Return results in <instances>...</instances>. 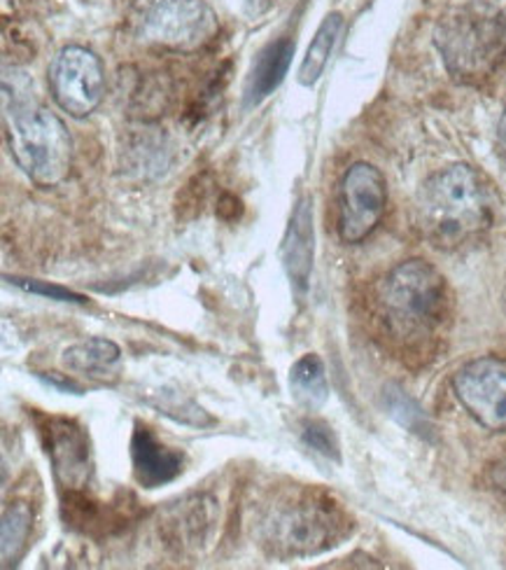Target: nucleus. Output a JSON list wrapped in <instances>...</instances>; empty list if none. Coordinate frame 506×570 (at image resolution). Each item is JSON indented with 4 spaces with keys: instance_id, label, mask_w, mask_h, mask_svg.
<instances>
[{
    "instance_id": "1",
    "label": "nucleus",
    "mask_w": 506,
    "mask_h": 570,
    "mask_svg": "<svg viewBox=\"0 0 506 570\" xmlns=\"http://www.w3.org/2000/svg\"><path fill=\"white\" fill-rule=\"evenodd\" d=\"M6 140L19 169L42 187L63 183L72 166V138L61 117L42 106L17 70L3 78Z\"/></svg>"
},
{
    "instance_id": "2",
    "label": "nucleus",
    "mask_w": 506,
    "mask_h": 570,
    "mask_svg": "<svg viewBox=\"0 0 506 570\" xmlns=\"http://www.w3.org/2000/svg\"><path fill=\"white\" fill-rule=\"evenodd\" d=\"M450 314L441 272L425 259H406L383 276L376 288V316L383 332L404 351L425 348Z\"/></svg>"
},
{
    "instance_id": "3",
    "label": "nucleus",
    "mask_w": 506,
    "mask_h": 570,
    "mask_svg": "<svg viewBox=\"0 0 506 570\" xmlns=\"http://www.w3.org/2000/svg\"><path fill=\"white\" fill-rule=\"evenodd\" d=\"M495 193L469 164H450L429 176L418 195V223L439 248H460L480 239L495 220Z\"/></svg>"
},
{
    "instance_id": "4",
    "label": "nucleus",
    "mask_w": 506,
    "mask_h": 570,
    "mask_svg": "<svg viewBox=\"0 0 506 570\" xmlns=\"http://www.w3.org/2000/svg\"><path fill=\"white\" fill-rule=\"evenodd\" d=\"M353 521L331 495L318 489L289 491L259 519V542L271 557L301 559L331 550Z\"/></svg>"
},
{
    "instance_id": "5",
    "label": "nucleus",
    "mask_w": 506,
    "mask_h": 570,
    "mask_svg": "<svg viewBox=\"0 0 506 570\" xmlns=\"http://www.w3.org/2000/svg\"><path fill=\"white\" fill-rule=\"evenodd\" d=\"M448 73L460 82L490 78L506 47V31L497 14L486 10H457L444 17L434 33Z\"/></svg>"
},
{
    "instance_id": "6",
    "label": "nucleus",
    "mask_w": 506,
    "mask_h": 570,
    "mask_svg": "<svg viewBox=\"0 0 506 570\" xmlns=\"http://www.w3.org/2000/svg\"><path fill=\"white\" fill-rule=\"evenodd\" d=\"M217 31L220 17L206 0H152L140 19V38L173 52H197Z\"/></svg>"
},
{
    "instance_id": "7",
    "label": "nucleus",
    "mask_w": 506,
    "mask_h": 570,
    "mask_svg": "<svg viewBox=\"0 0 506 570\" xmlns=\"http://www.w3.org/2000/svg\"><path fill=\"white\" fill-rule=\"evenodd\" d=\"M388 208V183L374 164L357 161L339 187V239L361 244L380 225Z\"/></svg>"
},
{
    "instance_id": "8",
    "label": "nucleus",
    "mask_w": 506,
    "mask_h": 570,
    "mask_svg": "<svg viewBox=\"0 0 506 570\" xmlns=\"http://www.w3.org/2000/svg\"><path fill=\"white\" fill-rule=\"evenodd\" d=\"M50 87L59 108L80 120V117L91 115L103 101V63L87 47H63L50 68Z\"/></svg>"
},
{
    "instance_id": "9",
    "label": "nucleus",
    "mask_w": 506,
    "mask_h": 570,
    "mask_svg": "<svg viewBox=\"0 0 506 570\" xmlns=\"http://www.w3.org/2000/svg\"><path fill=\"white\" fill-rule=\"evenodd\" d=\"M455 397L490 433H506V361L495 355L469 361L453 376Z\"/></svg>"
},
{
    "instance_id": "10",
    "label": "nucleus",
    "mask_w": 506,
    "mask_h": 570,
    "mask_svg": "<svg viewBox=\"0 0 506 570\" xmlns=\"http://www.w3.org/2000/svg\"><path fill=\"white\" fill-rule=\"evenodd\" d=\"M47 454H50L54 478L66 493H80L89 487L93 474L91 444L85 428L63 416L44 419Z\"/></svg>"
},
{
    "instance_id": "11",
    "label": "nucleus",
    "mask_w": 506,
    "mask_h": 570,
    "mask_svg": "<svg viewBox=\"0 0 506 570\" xmlns=\"http://www.w3.org/2000/svg\"><path fill=\"white\" fill-rule=\"evenodd\" d=\"M131 463L136 482L145 489H159L182 474L185 456L166 446L148 425L138 423L131 438Z\"/></svg>"
},
{
    "instance_id": "12",
    "label": "nucleus",
    "mask_w": 506,
    "mask_h": 570,
    "mask_svg": "<svg viewBox=\"0 0 506 570\" xmlns=\"http://www.w3.org/2000/svg\"><path fill=\"white\" fill-rule=\"evenodd\" d=\"M63 365L70 374L93 384H115L122 365V351L106 337H91L63 351Z\"/></svg>"
},
{
    "instance_id": "13",
    "label": "nucleus",
    "mask_w": 506,
    "mask_h": 570,
    "mask_svg": "<svg viewBox=\"0 0 506 570\" xmlns=\"http://www.w3.org/2000/svg\"><path fill=\"white\" fill-rule=\"evenodd\" d=\"M282 259L287 276L292 281L297 293H306L312 269V216L308 199L299 202L292 220H289V229L282 244Z\"/></svg>"
},
{
    "instance_id": "14",
    "label": "nucleus",
    "mask_w": 506,
    "mask_h": 570,
    "mask_svg": "<svg viewBox=\"0 0 506 570\" xmlns=\"http://www.w3.org/2000/svg\"><path fill=\"white\" fill-rule=\"evenodd\" d=\"M289 391L299 407L316 412L329 397V384L320 355L306 353L289 370Z\"/></svg>"
},
{
    "instance_id": "15",
    "label": "nucleus",
    "mask_w": 506,
    "mask_h": 570,
    "mask_svg": "<svg viewBox=\"0 0 506 570\" xmlns=\"http://www.w3.org/2000/svg\"><path fill=\"white\" fill-rule=\"evenodd\" d=\"M295 55V45L287 38L271 42L267 50H264L252 68V78L248 85V99L250 104H259L261 99H267L269 94L282 82L289 61H292Z\"/></svg>"
},
{
    "instance_id": "16",
    "label": "nucleus",
    "mask_w": 506,
    "mask_h": 570,
    "mask_svg": "<svg viewBox=\"0 0 506 570\" xmlns=\"http://www.w3.org/2000/svg\"><path fill=\"white\" fill-rule=\"evenodd\" d=\"M341 31H344V14L341 12L327 14L325 21L320 23V29L316 31V38L310 40L299 68V82L304 87H312L323 78L325 68L334 55V47L339 42Z\"/></svg>"
},
{
    "instance_id": "17",
    "label": "nucleus",
    "mask_w": 506,
    "mask_h": 570,
    "mask_svg": "<svg viewBox=\"0 0 506 570\" xmlns=\"http://www.w3.org/2000/svg\"><path fill=\"white\" fill-rule=\"evenodd\" d=\"M33 529V510L27 503H10L3 512V527H0V548H3V566H17L27 554L29 538Z\"/></svg>"
},
{
    "instance_id": "18",
    "label": "nucleus",
    "mask_w": 506,
    "mask_h": 570,
    "mask_svg": "<svg viewBox=\"0 0 506 570\" xmlns=\"http://www.w3.org/2000/svg\"><path fill=\"white\" fill-rule=\"evenodd\" d=\"M383 402H385V410H388V414L399 425H404L406 431H411L414 435H418L423 440H431L434 425H431L429 416L425 414V410L411 395H406V391H401L399 386H388L383 393Z\"/></svg>"
},
{
    "instance_id": "19",
    "label": "nucleus",
    "mask_w": 506,
    "mask_h": 570,
    "mask_svg": "<svg viewBox=\"0 0 506 570\" xmlns=\"http://www.w3.org/2000/svg\"><path fill=\"white\" fill-rule=\"evenodd\" d=\"M301 440L306 446H310L318 454L331 459V461H341V451H339V440L331 433V428L323 421H308L304 425Z\"/></svg>"
},
{
    "instance_id": "20",
    "label": "nucleus",
    "mask_w": 506,
    "mask_h": 570,
    "mask_svg": "<svg viewBox=\"0 0 506 570\" xmlns=\"http://www.w3.org/2000/svg\"><path fill=\"white\" fill-rule=\"evenodd\" d=\"M17 285H21V288H27L31 293H38V295H44V297H52V299H59V302H78L82 304L85 299L76 293L70 291H63V288H57V285H44V283H23V281H17Z\"/></svg>"
},
{
    "instance_id": "21",
    "label": "nucleus",
    "mask_w": 506,
    "mask_h": 570,
    "mask_svg": "<svg viewBox=\"0 0 506 570\" xmlns=\"http://www.w3.org/2000/svg\"><path fill=\"white\" fill-rule=\"evenodd\" d=\"M486 482H488V489L493 491V495L506 508V459H502L488 468Z\"/></svg>"
},
{
    "instance_id": "22",
    "label": "nucleus",
    "mask_w": 506,
    "mask_h": 570,
    "mask_svg": "<svg viewBox=\"0 0 506 570\" xmlns=\"http://www.w3.org/2000/svg\"><path fill=\"white\" fill-rule=\"evenodd\" d=\"M44 379H47V384H52V386H57V389L72 391V393H82V389H80L78 384H72L70 379H61V374H50V376H44Z\"/></svg>"
},
{
    "instance_id": "23",
    "label": "nucleus",
    "mask_w": 506,
    "mask_h": 570,
    "mask_svg": "<svg viewBox=\"0 0 506 570\" xmlns=\"http://www.w3.org/2000/svg\"><path fill=\"white\" fill-rule=\"evenodd\" d=\"M497 140H499V150H502V155L506 159V110H504L502 120H499V127H497Z\"/></svg>"
},
{
    "instance_id": "24",
    "label": "nucleus",
    "mask_w": 506,
    "mask_h": 570,
    "mask_svg": "<svg viewBox=\"0 0 506 570\" xmlns=\"http://www.w3.org/2000/svg\"><path fill=\"white\" fill-rule=\"evenodd\" d=\"M502 306H504V312H506V283H504V291H502Z\"/></svg>"
}]
</instances>
